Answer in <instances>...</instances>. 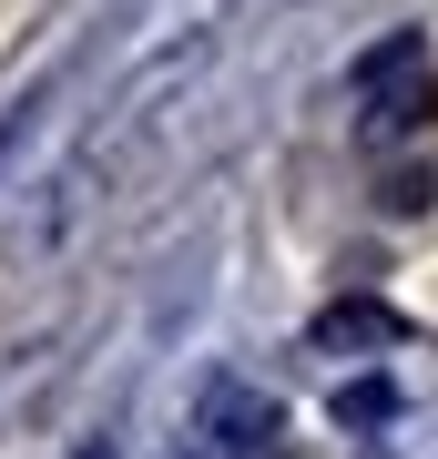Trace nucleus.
<instances>
[{"label": "nucleus", "instance_id": "f03ea898", "mask_svg": "<svg viewBox=\"0 0 438 459\" xmlns=\"http://www.w3.org/2000/svg\"><path fill=\"white\" fill-rule=\"evenodd\" d=\"M204 439L265 449V439H276V398H255V388H235V377H214V388H204Z\"/></svg>", "mask_w": 438, "mask_h": 459}, {"label": "nucleus", "instance_id": "7ed1b4c3", "mask_svg": "<svg viewBox=\"0 0 438 459\" xmlns=\"http://www.w3.org/2000/svg\"><path fill=\"white\" fill-rule=\"evenodd\" d=\"M398 419V377H347L337 388V429H388Z\"/></svg>", "mask_w": 438, "mask_h": 459}, {"label": "nucleus", "instance_id": "f257e3e1", "mask_svg": "<svg viewBox=\"0 0 438 459\" xmlns=\"http://www.w3.org/2000/svg\"><path fill=\"white\" fill-rule=\"evenodd\" d=\"M316 358H388V347H408V316L377 307V296H337V307H316Z\"/></svg>", "mask_w": 438, "mask_h": 459}]
</instances>
